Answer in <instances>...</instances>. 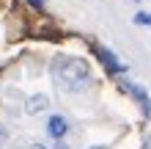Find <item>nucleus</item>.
<instances>
[{
  "mask_svg": "<svg viewBox=\"0 0 151 149\" xmlns=\"http://www.w3.org/2000/svg\"><path fill=\"white\" fill-rule=\"evenodd\" d=\"M52 72V80L60 91L66 94H80L91 86V66L88 61L83 58H74V55H58L50 66Z\"/></svg>",
  "mask_w": 151,
  "mask_h": 149,
  "instance_id": "obj_1",
  "label": "nucleus"
},
{
  "mask_svg": "<svg viewBox=\"0 0 151 149\" xmlns=\"http://www.w3.org/2000/svg\"><path fill=\"white\" fill-rule=\"evenodd\" d=\"M121 89L127 91V94H132V97H135V102L143 108L146 119L151 121V97H148V91L143 89V86H137V83H129V80H121Z\"/></svg>",
  "mask_w": 151,
  "mask_h": 149,
  "instance_id": "obj_2",
  "label": "nucleus"
},
{
  "mask_svg": "<svg viewBox=\"0 0 151 149\" xmlns=\"http://www.w3.org/2000/svg\"><path fill=\"white\" fill-rule=\"evenodd\" d=\"M93 52H96V58L104 64V69H107V75H113V77H121L124 72H127V66L121 64L118 58H115V52H110L107 47H93Z\"/></svg>",
  "mask_w": 151,
  "mask_h": 149,
  "instance_id": "obj_3",
  "label": "nucleus"
},
{
  "mask_svg": "<svg viewBox=\"0 0 151 149\" xmlns=\"http://www.w3.org/2000/svg\"><path fill=\"white\" fill-rule=\"evenodd\" d=\"M69 133V121L60 116V113H52L47 119V135L55 138V141H63V135Z\"/></svg>",
  "mask_w": 151,
  "mask_h": 149,
  "instance_id": "obj_4",
  "label": "nucleus"
},
{
  "mask_svg": "<svg viewBox=\"0 0 151 149\" xmlns=\"http://www.w3.org/2000/svg\"><path fill=\"white\" fill-rule=\"evenodd\" d=\"M47 105H50V100L44 97V94H33V97L28 100V105H25V110H28V113H41Z\"/></svg>",
  "mask_w": 151,
  "mask_h": 149,
  "instance_id": "obj_5",
  "label": "nucleus"
},
{
  "mask_svg": "<svg viewBox=\"0 0 151 149\" xmlns=\"http://www.w3.org/2000/svg\"><path fill=\"white\" fill-rule=\"evenodd\" d=\"M135 25H151V14H146V11L135 14Z\"/></svg>",
  "mask_w": 151,
  "mask_h": 149,
  "instance_id": "obj_6",
  "label": "nucleus"
},
{
  "mask_svg": "<svg viewBox=\"0 0 151 149\" xmlns=\"http://www.w3.org/2000/svg\"><path fill=\"white\" fill-rule=\"evenodd\" d=\"M28 3H30V6H36V8H39V6H44V3H47V0H28Z\"/></svg>",
  "mask_w": 151,
  "mask_h": 149,
  "instance_id": "obj_7",
  "label": "nucleus"
},
{
  "mask_svg": "<svg viewBox=\"0 0 151 149\" xmlns=\"http://www.w3.org/2000/svg\"><path fill=\"white\" fill-rule=\"evenodd\" d=\"M55 149H69V146H66L63 141H58V144H55Z\"/></svg>",
  "mask_w": 151,
  "mask_h": 149,
  "instance_id": "obj_8",
  "label": "nucleus"
},
{
  "mask_svg": "<svg viewBox=\"0 0 151 149\" xmlns=\"http://www.w3.org/2000/svg\"><path fill=\"white\" fill-rule=\"evenodd\" d=\"M30 149H47L44 144H30Z\"/></svg>",
  "mask_w": 151,
  "mask_h": 149,
  "instance_id": "obj_9",
  "label": "nucleus"
},
{
  "mask_svg": "<svg viewBox=\"0 0 151 149\" xmlns=\"http://www.w3.org/2000/svg\"><path fill=\"white\" fill-rule=\"evenodd\" d=\"M143 149H151V135L146 138V144H143Z\"/></svg>",
  "mask_w": 151,
  "mask_h": 149,
  "instance_id": "obj_10",
  "label": "nucleus"
},
{
  "mask_svg": "<svg viewBox=\"0 0 151 149\" xmlns=\"http://www.w3.org/2000/svg\"><path fill=\"white\" fill-rule=\"evenodd\" d=\"M88 149H107V146H99V144H96V146H88Z\"/></svg>",
  "mask_w": 151,
  "mask_h": 149,
  "instance_id": "obj_11",
  "label": "nucleus"
}]
</instances>
